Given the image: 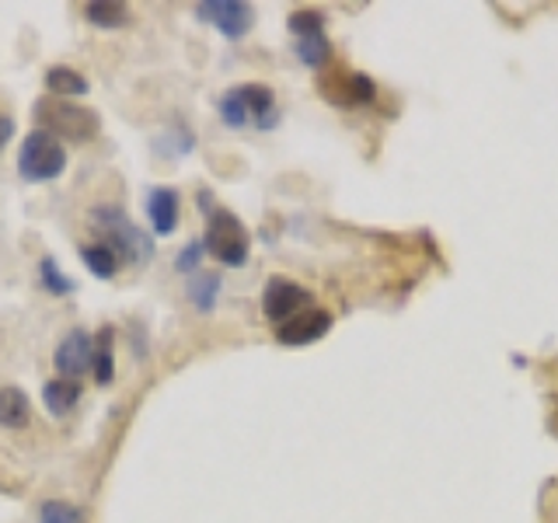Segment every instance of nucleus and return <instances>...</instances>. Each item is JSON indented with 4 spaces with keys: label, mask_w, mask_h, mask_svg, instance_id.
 <instances>
[{
    "label": "nucleus",
    "mask_w": 558,
    "mask_h": 523,
    "mask_svg": "<svg viewBox=\"0 0 558 523\" xmlns=\"http://www.w3.org/2000/svg\"><path fill=\"white\" fill-rule=\"evenodd\" d=\"M217 112L223 126L231 130H276L279 126V105L269 84H234L217 98Z\"/></svg>",
    "instance_id": "1"
},
{
    "label": "nucleus",
    "mask_w": 558,
    "mask_h": 523,
    "mask_svg": "<svg viewBox=\"0 0 558 523\" xmlns=\"http://www.w3.org/2000/svg\"><path fill=\"white\" fill-rule=\"evenodd\" d=\"M32 122L35 130H46L57 136L60 144H92L101 133V115L87 109L81 101H63V98H39L32 105Z\"/></svg>",
    "instance_id": "2"
},
{
    "label": "nucleus",
    "mask_w": 558,
    "mask_h": 523,
    "mask_svg": "<svg viewBox=\"0 0 558 523\" xmlns=\"http://www.w3.org/2000/svg\"><path fill=\"white\" fill-rule=\"evenodd\" d=\"M92 223L101 234V241L119 255V262H130V266H147L154 258V238L126 217V209L116 203H98L92 206Z\"/></svg>",
    "instance_id": "3"
},
{
    "label": "nucleus",
    "mask_w": 558,
    "mask_h": 523,
    "mask_svg": "<svg viewBox=\"0 0 558 523\" xmlns=\"http://www.w3.org/2000/svg\"><path fill=\"white\" fill-rule=\"evenodd\" d=\"M203 244H206V255H214L220 266H231V269H241L252 255L248 227H244L241 217H234L231 209H223V206H214L206 214Z\"/></svg>",
    "instance_id": "4"
},
{
    "label": "nucleus",
    "mask_w": 558,
    "mask_h": 523,
    "mask_svg": "<svg viewBox=\"0 0 558 523\" xmlns=\"http://www.w3.org/2000/svg\"><path fill=\"white\" fill-rule=\"evenodd\" d=\"M66 171V150L57 136H49L46 130H32L22 139V150H17V174L25 182L39 185V182H57Z\"/></svg>",
    "instance_id": "5"
},
{
    "label": "nucleus",
    "mask_w": 558,
    "mask_h": 523,
    "mask_svg": "<svg viewBox=\"0 0 558 523\" xmlns=\"http://www.w3.org/2000/svg\"><path fill=\"white\" fill-rule=\"evenodd\" d=\"M318 92L325 95V101L339 105V109H363L377 98V84L360 74V70L349 66H331L318 77Z\"/></svg>",
    "instance_id": "6"
},
{
    "label": "nucleus",
    "mask_w": 558,
    "mask_h": 523,
    "mask_svg": "<svg viewBox=\"0 0 558 523\" xmlns=\"http://www.w3.org/2000/svg\"><path fill=\"white\" fill-rule=\"evenodd\" d=\"M311 290L301 287V283H293V279L287 276H272L266 290H262V314L279 328V325H287L290 318H296V314H304L311 307Z\"/></svg>",
    "instance_id": "7"
},
{
    "label": "nucleus",
    "mask_w": 558,
    "mask_h": 523,
    "mask_svg": "<svg viewBox=\"0 0 558 523\" xmlns=\"http://www.w3.org/2000/svg\"><path fill=\"white\" fill-rule=\"evenodd\" d=\"M196 17L214 25L223 39H244L255 25V8L244 4V0H203V4H196Z\"/></svg>",
    "instance_id": "8"
},
{
    "label": "nucleus",
    "mask_w": 558,
    "mask_h": 523,
    "mask_svg": "<svg viewBox=\"0 0 558 523\" xmlns=\"http://www.w3.org/2000/svg\"><path fill=\"white\" fill-rule=\"evenodd\" d=\"M144 209H147V220L154 227L157 238H168L179 231V220H182V196L179 188L171 185H154L144 192Z\"/></svg>",
    "instance_id": "9"
},
{
    "label": "nucleus",
    "mask_w": 558,
    "mask_h": 523,
    "mask_svg": "<svg viewBox=\"0 0 558 523\" xmlns=\"http://www.w3.org/2000/svg\"><path fill=\"white\" fill-rule=\"evenodd\" d=\"M52 366H57V377L81 380L92 370V336H87L84 328L66 331L57 345V353H52Z\"/></svg>",
    "instance_id": "10"
},
{
    "label": "nucleus",
    "mask_w": 558,
    "mask_h": 523,
    "mask_svg": "<svg viewBox=\"0 0 558 523\" xmlns=\"http://www.w3.org/2000/svg\"><path fill=\"white\" fill-rule=\"evenodd\" d=\"M328 331H331V314L322 307H307L304 314H296V318H290L287 325L276 328V342L290 345V349H301V345L325 339Z\"/></svg>",
    "instance_id": "11"
},
{
    "label": "nucleus",
    "mask_w": 558,
    "mask_h": 523,
    "mask_svg": "<svg viewBox=\"0 0 558 523\" xmlns=\"http://www.w3.org/2000/svg\"><path fill=\"white\" fill-rule=\"evenodd\" d=\"M92 377L101 388H109L116 377V328L112 325H101L92 336Z\"/></svg>",
    "instance_id": "12"
},
{
    "label": "nucleus",
    "mask_w": 558,
    "mask_h": 523,
    "mask_svg": "<svg viewBox=\"0 0 558 523\" xmlns=\"http://www.w3.org/2000/svg\"><path fill=\"white\" fill-rule=\"evenodd\" d=\"M81 380H66V377H52L43 384V405L52 418H63L81 405Z\"/></svg>",
    "instance_id": "13"
},
{
    "label": "nucleus",
    "mask_w": 558,
    "mask_h": 523,
    "mask_svg": "<svg viewBox=\"0 0 558 523\" xmlns=\"http://www.w3.org/2000/svg\"><path fill=\"white\" fill-rule=\"evenodd\" d=\"M46 92H49V98L74 101V98H84L87 92H92V81H87L81 70L57 63V66L46 70Z\"/></svg>",
    "instance_id": "14"
},
{
    "label": "nucleus",
    "mask_w": 558,
    "mask_h": 523,
    "mask_svg": "<svg viewBox=\"0 0 558 523\" xmlns=\"http://www.w3.org/2000/svg\"><path fill=\"white\" fill-rule=\"evenodd\" d=\"M81 262L87 266V272H92L95 279H105V283H109V279H116V272H119V266H122L119 255H116L105 241L81 244Z\"/></svg>",
    "instance_id": "15"
},
{
    "label": "nucleus",
    "mask_w": 558,
    "mask_h": 523,
    "mask_svg": "<svg viewBox=\"0 0 558 523\" xmlns=\"http://www.w3.org/2000/svg\"><path fill=\"white\" fill-rule=\"evenodd\" d=\"M84 17L95 28H105V32L126 28L133 22L130 4H116V0H95V4H84Z\"/></svg>",
    "instance_id": "16"
},
{
    "label": "nucleus",
    "mask_w": 558,
    "mask_h": 523,
    "mask_svg": "<svg viewBox=\"0 0 558 523\" xmlns=\"http://www.w3.org/2000/svg\"><path fill=\"white\" fill-rule=\"evenodd\" d=\"M32 415V401L22 388H0V429H22Z\"/></svg>",
    "instance_id": "17"
},
{
    "label": "nucleus",
    "mask_w": 558,
    "mask_h": 523,
    "mask_svg": "<svg viewBox=\"0 0 558 523\" xmlns=\"http://www.w3.org/2000/svg\"><path fill=\"white\" fill-rule=\"evenodd\" d=\"M217 293H220V276L199 269L196 276H189V301L196 311L209 314L217 307Z\"/></svg>",
    "instance_id": "18"
},
{
    "label": "nucleus",
    "mask_w": 558,
    "mask_h": 523,
    "mask_svg": "<svg viewBox=\"0 0 558 523\" xmlns=\"http://www.w3.org/2000/svg\"><path fill=\"white\" fill-rule=\"evenodd\" d=\"M293 52H296V60H301L304 66L311 70H322L331 57V42H328V35H307V39H296L293 42Z\"/></svg>",
    "instance_id": "19"
},
{
    "label": "nucleus",
    "mask_w": 558,
    "mask_h": 523,
    "mask_svg": "<svg viewBox=\"0 0 558 523\" xmlns=\"http://www.w3.org/2000/svg\"><path fill=\"white\" fill-rule=\"evenodd\" d=\"M39 283H43L46 293H52V296H70V293H77V283L57 266V258H49V255L39 262Z\"/></svg>",
    "instance_id": "20"
},
{
    "label": "nucleus",
    "mask_w": 558,
    "mask_h": 523,
    "mask_svg": "<svg viewBox=\"0 0 558 523\" xmlns=\"http://www.w3.org/2000/svg\"><path fill=\"white\" fill-rule=\"evenodd\" d=\"M192 147H196V139L185 126H168L161 136H154V150L161 157H185Z\"/></svg>",
    "instance_id": "21"
},
{
    "label": "nucleus",
    "mask_w": 558,
    "mask_h": 523,
    "mask_svg": "<svg viewBox=\"0 0 558 523\" xmlns=\"http://www.w3.org/2000/svg\"><path fill=\"white\" fill-rule=\"evenodd\" d=\"M287 28L293 32V39H307V35H322L325 32V14L314 8H296L287 17Z\"/></svg>",
    "instance_id": "22"
},
{
    "label": "nucleus",
    "mask_w": 558,
    "mask_h": 523,
    "mask_svg": "<svg viewBox=\"0 0 558 523\" xmlns=\"http://www.w3.org/2000/svg\"><path fill=\"white\" fill-rule=\"evenodd\" d=\"M39 523H87L84 510L63 499H46L39 506Z\"/></svg>",
    "instance_id": "23"
},
{
    "label": "nucleus",
    "mask_w": 558,
    "mask_h": 523,
    "mask_svg": "<svg viewBox=\"0 0 558 523\" xmlns=\"http://www.w3.org/2000/svg\"><path fill=\"white\" fill-rule=\"evenodd\" d=\"M203 255H206V244L203 241H189L185 248L174 258V269L185 272V276H196L203 269Z\"/></svg>",
    "instance_id": "24"
},
{
    "label": "nucleus",
    "mask_w": 558,
    "mask_h": 523,
    "mask_svg": "<svg viewBox=\"0 0 558 523\" xmlns=\"http://www.w3.org/2000/svg\"><path fill=\"white\" fill-rule=\"evenodd\" d=\"M14 136V119L8 115V112H0V154H4V147H8V139Z\"/></svg>",
    "instance_id": "25"
},
{
    "label": "nucleus",
    "mask_w": 558,
    "mask_h": 523,
    "mask_svg": "<svg viewBox=\"0 0 558 523\" xmlns=\"http://www.w3.org/2000/svg\"><path fill=\"white\" fill-rule=\"evenodd\" d=\"M551 426L558 429V409H555V415H551Z\"/></svg>",
    "instance_id": "26"
}]
</instances>
